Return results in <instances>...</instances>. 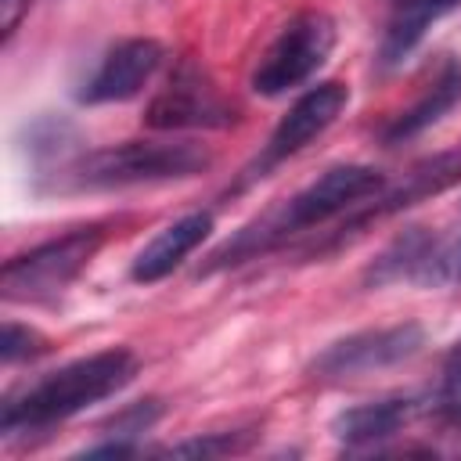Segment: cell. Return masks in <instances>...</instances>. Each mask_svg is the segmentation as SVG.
I'll list each match as a JSON object with an SVG mask.
<instances>
[{
  "mask_svg": "<svg viewBox=\"0 0 461 461\" xmlns=\"http://www.w3.org/2000/svg\"><path fill=\"white\" fill-rule=\"evenodd\" d=\"M385 7H389V14H385L382 43H378V61L385 68H393L425 40L432 22L457 11L461 0H385Z\"/></svg>",
  "mask_w": 461,
  "mask_h": 461,
  "instance_id": "obj_15",
  "label": "cell"
},
{
  "mask_svg": "<svg viewBox=\"0 0 461 461\" xmlns=\"http://www.w3.org/2000/svg\"><path fill=\"white\" fill-rule=\"evenodd\" d=\"M166 50L158 40H148V36H133V40H122L115 43L101 65L94 68V76L83 83L79 90V101L83 104H115V101H130L137 97L148 79L158 72Z\"/></svg>",
  "mask_w": 461,
  "mask_h": 461,
  "instance_id": "obj_10",
  "label": "cell"
},
{
  "mask_svg": "<svg viewBox=\"0 0 461 461\" xmlns=\"http://www.w3.org/2000/svg\"><path fill=\"white\" fill-rule=\"evenodd\" d=\"M346 104H349V86L339 83V79H328V83H317L313 90H306V94L281 115V122L274 126L259 169H270L274 162H285V158L299 155L310 140H317V137L342 115Z\"/></svg>",
  "mask_w": 461,
  "mask_h": 461,
  "instance_id": "obj_9",
  "label": "cell"
},
{
  "mask_svg": "<svg viewBox=\"0 0 461 461\" xmlns=\"http://www.w3.org/2000/svg\"><path fill=\"white\" fill-rule=\"evenodd\" d=\"M212 166V151L194 140H122L86 151L58 169L54 191H122L191 180Z\"/></svg>",
  "mask_w": 461,
  "mask_h": 461,
  "instance_id": "obj_3",
  "label": "cell"
},
{
  "mask_svg": "<svg viewBox=\"0 0 461 461\" xmlns=\"http://www.w3.org/2000/svg\"><path fill=\"white\" fill-rule=\"evenodd\" d=\"M421 346H425V328L414 321L389 324V328H367V331H353L324 346L313 357L310 371L313 378H324V382H353V378H367V375L407 364L411 357L421 353Z\"/></svg>",
  "mask_w": 461,
  "mask_h": 461,
  "instance_id": "obj_6",
  "label": "cell"
},
{
  "mask_svg": "<svg viewBox=\"0 0 461 461\" xmlns=\"http://www.w3.org/2000/svg\"><path fill=\"white\" fill-rule=\"evenodd\" d=\"M457 104H461V61L457 58H447L443 68L436 72V79L418 94V101L389 119V126L382 130V140L385 144H403V140L425 133L429 126H436Z\"/></svg>",
  "mask_w": 461,
  "mask_h": 461,
  "instance_id": "obj_14",
  "label": "cell"
},
{
  "mask_svg": "<svg viewBox=\"0 0 461 461\" xmlns=\"http://www.w3.org/2000/svg\"><path fill=\"white\" fill-rule=\"evenodd\" d=\"M382 187H385V176L371 166H353V162L349 166H331L317 180L299 187L295 194L281 198L277 205H270L267 212H259L256 220L238 227L234 238H227L209 256L205 270H223V267H238L245 259H256V256L285 245L292 234H303V230L321 227V223H328L342 212H353V209L367 205Z\"/></svg>",
  "mask_w": 461,
  "mask_h": 461,
  "instance_id": "obj_1",
  "label": "cell"
},
{
  "mask_svg": "<svg viewBox=\"0 0 461 461\" xmlns=\"http://www.w3.org/2000/svg\"><path fill=\"white\" fill-rule=\"evenodd\" d=\"M335 47V22L321 11L295 14L274 43L263 50V58L252 68V90L259 97H281L295 86H303L331 54Z\"/></svg>",
  "mask_w": 461,
  "mask_h": 461,
  "instance_id": "obj_5",
  "label": "cell"
},
{
  "mask_svg": "<svg viewBox=\"0 0 461 461\" xmlns=\"http://www.w3.org/2000/svg\"><path fill=\"white\" fill-rule=\"evenodd\" d=\"M25 11H29V0H0V29H4V40L14 36V29L22 25Z\"/></svg>",
  "mask_w": 461,
  "mask_h": 461,
  "instance_id": "obj_20",
  "label": "cell"
},
{
  "mask_svg": "<svg viewBox=\"0 0 461 461\" xmlns=\"http://www.w3.org/2000/svg\"><path fill=\"white\" fill-rule=\"evenodd\" d=\"M418 411H421V403L414 396H385V400L357 403L331 418V436L349 450L378 447V443L393 439L396 432H403L418 418Z\"/></svg>",
  "mask_w": 461,
  "mask_h": 461,
  "instance_id": "obj_12",
  "label": "cell"
},
{
  "mask_svg": "<svg viewBox=\"0 0 461 461\" xmlns=\"http://www.w3.org/2000/svg\"><path fill=\"white\" fill-rule=\"evenodd\" d=\"M454 184H461V148L439 151V155H432V158L411 166L396 184H385V187L367 202V209H364L360 216H353V220L342 227V234L364 227L367 220H378V216L411 209V205H418V202H429V198L450 191Z\"/></svg>",
  "mask_w": 461,
  "mask_h": 461,
  "instance_id": "obj_11",
  "label": "cell"
},
{
  "mask_svg": "<svg viewBox=\"0 0 461 461\" xmlns=\"http://www.w3.org/2000/svg\"><path fill=\"white\" fill-rule=\"evenodd\" d=\"M151 130H223L234 122V104L220 94L205 68L180 61L144 108Z\"/></svg>",
  "mask_w": 461,
  "mask_h": 461,
  "instance_id": "obj_7",
  "label": "cell"
},
{
  "mask_svg": "<svg viewBox=\"0 0 461 461\" xmlns=\"http://www.w3.org/2000/svg\"><path fill=\"white\" fill-rule=\"evenodd\" d=\"M241 447H245V432H209V436L173 443L166 454H173V457H216V454H234Z\"/></svg>",
  "mask_w": 461,
  "mask_h": 461,
  "instance_id": "obj_19",
  "label": "cell"
},
{
  "mask_svg": "<svg viewBox=\"0 0 461 461\" xmlns=\"http://www.w3.org/2000/svg\"><path fill=\"white\" fill-rule=\"evenodd\" d=\"M101 241H104L101 227H79L7 259L0 274V295L7 303H43L61 295L90 267Z\"/></svg>",
  "mask_w": 461,
  "mask_h": 461,
  "instance_id": "obj_4",
  "label": "cell"
},
{
  "mask_svg": "<svg viewBox=\"0 0 461 461\" xmlns=\"http://www.w3.org/2000/svg\"><path fill=\"white\" fill-rule=\"evenodd\" d=\"M371 288L385 285H447V241L429 227H407L396 234L364 270Z\"/></svg>",
  "mask_w": 461,
  "mask_h": 461,
  "instance_id": "obj_8",
  "label": "cell"
},
{
  "mask_svg": "<svg viewBox=\"0 0 461 461\" xmlns=\"http://www.w3.org/2000/svg\"><path fill=\"white\" fill-rule=\"evenodd\" d=\"M137 375V357L122 346L101 349L90 357H79L40 382L25 385L18 396L4 403L0 429L4 436H22V432H43L115 393H122Z\"/></svg>",
  "mask_w": 461,
  "mask_h": 461,
  "instance_id": "obj_2",
  "label": "cell"
},
{
  "mask_svg": "<svg viewBox=\"0 0 461 461\" xmlns=\"http://www.w3.org/2000/svg\"><path fill=\"white\" fill-rule=\"evenodd\" d=\"M439 414L447 425L461 429V339L450 346L443 360V378H439Z\"/></svg>",
  "mask_w": 461,
  "mask_h": 461,
  "instance_id": "obj_18",
  "label": "cell"
},
{
  "mask_svg": "<svg viewBox=\"0 0 461 461\" xmlns=\"http://www.w3.org/2000/svg\"><path fill=\"white\" fill-rule=\"evenodd\" d=\"M158 414H162V403H158V400H140V403L119 411V414L104 425L101 436H104V439H115V443H130V447H137V436L148 432V429L158 421Z\"/></svg>",
  "mask_w": 461,
  "mask_h": 461,
  "instance_id": "obj_16",
  "label": "cell"
},
{
  "mask_svg": "<svg viewBox=\"0 0 461 461\" xmlns=\"http://www.w3.org/2000/svg\"><path fill=\"white\" fill-rule=\"evenodd\" d=\"M209 234H212V216H209V212H187V216L173 220L169 227H162V230L133 256L130 277L140 281V285H155V281L169 277Z\"/></svg>",
  "mask_w": 461,
  "mask_h": 461,
  "instance_id": "obj_13",
  "label": "cell"
},
{
  "mask_svg": "<svg viewBox=\"0 0 461 461\" xmlns=\"http://www.w3.org/2000/svg\"><path fill=\"white\" fill-rule=\"evenodd\" d=\"M47 349H50V339L40 335L36 328H29V324H14V321L4 324L0 357H4L7 367H11V364H22V360H32V357H40V353H47Z\"/></svg>",
  "mask_w": 461,
  "mask_h": 461,
  "instance_id": "obj_17",
  "label": "cell"
}]
</instances>
